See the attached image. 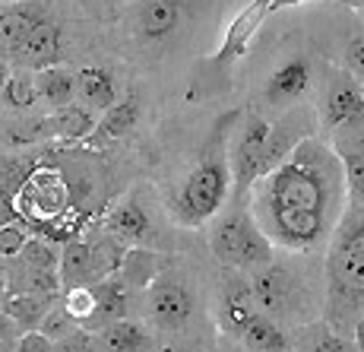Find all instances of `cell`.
<instances>
[{
    "label": "cell",
    "mask_w": 364,
    "mask_h": 352,
    "mask_svg": "<svg viewBox=\"0 0 364 352\" xmlns=\"http://www.w3.org/2000/svg\"><path fill=\"white\" fill-rule=\"evenodd\" d=\"M348 203L342 162L330 140H301L279 165L263 172L247 194V209L272 244L314 251L330 238Z\"/></svg>",
    "instance_id": "cell-1"
},
{
    "label": "cell",
    "mask_w": 364,
    "mask_h": 352,
    "mask_svg": "<svg viewBox=\"0 0 364 352\" xmlns=\"http://www.w3.org/2000/svg\"><path fill=\"white\" fill-rule=\"evenodd\" d=\"M326 242V318L342 333L364 308V203H346Z\"/></svg>",
    "instance_id": "cell-2"
},
{
    "label": "cell",
    "mask_w": 364,
    "mask_h": 352,
    "mask_svg": "<svg viewBox=\"0 0 364 352\" xmlns=\"http://www.w3.org/2000/svg\"><path fill=\"white\" fill-rule=\"evenodd\" d=\"M235 115L222 118L215 124V133L209 143L203 146V156L193 165V172L184 178L171 200V213L184 225H203L219 216L225 207L228 194H232V172H228V128H232Z\"/></svg>",
    "instance_id": "cell-3"
},
{
    "label": "cell",
    "mask_w": 364,
    "mask_h": 352,
    "mask_svg": "<svg viewBox=\"0 0 364 352\" xmlns=\"http://www.w3.org/2000/svg\"><path fill=\"white\" fill-rule=\"evenodd\" d=\"M269 16V0H250L247 6H244L241 13L228 23L225 29V38H222V45L215 48L209 58L200 61V76L193 80L191 86V95L200 89V95H213V93H225L228 86H232V73L235 67L241 64V58L247 54L250 41H254V35L260 32L263 19Z\"/></svg>",
    "instance_id": "cell-4"
},
{
    "label": "cell",
    "mask_w": 364,
    "mask_h": 352,
    "mask_svg": "<svg viewBox=\"0 0 364 352\" xmlns=\"http://www.w3.org/2000/svg\"><path fill=\"white\" fill-rule=\"evenodd\" d=\"M269 133V118L260 108H250L237 118V128L228 133V172H232L235 203H247L254 181L263 175V146Z\"/></svg>",
    "instance_id": "cell-5"
},
{
    "label": "cell",
    "mask_w": 364,
    "mask_h": 352,
    "mask_svg": "<svg viewBox=\"0 0 364 352\" xmlns=\"http://www.w3.org/2000/svg\"><path fill=\"white\" fill-rule=\"evenodd\" d=\"M317 83V70H314V61L307 54H289L285 61H279L272 67V73L266 76L263 86V105L266 108H291V105L304 102L307 93Z\"/></svg>",
    "instance_id": "cell-6"
},
{
    "label": "cell",
    "mask_w": 364,
    "mask_h": 352,
    "mask_svg": "<svg viewBox=\"0 0 364 352\" xmlns=\"http://www.w3.org/2000/svg\"><path fill=\"white\" fill-rule=\"evenodd\" d=\"M320 130V118L314 105H291L285 108L276 121H269V133H266V146H263V172H269L272 165H279L301 140L314 137Z\"/></svg>",
    "instance_id": "cell-7"
},
{
    "label": "cell",
    "mask_w": 364,
    "mask_h": 352,
    "mask_svg": "<svg viewBox=\"0 0 364 352\" xmlns=\"http://www.w3.org/2000/svg\"><path fill=\"white\" fill-rule=\"evenodd\" d=\"M320 118V130L330 133L339 124L358 121L364 118V95H361V80L352 76L346 67L330 70L326 73V86H323V102L317 108Z\"/></svg>",
    "instance_id": "cell-8"
},
{
    "label": "cell",
    "mask_w": 364,
    "mask_h": 352,
    "mask_svg": "<svg viewBox=\"0 0 364 352\" xmlns=\"http://www.w3.org/2000/svg\"><path fill=\"white\" fill-rule=\"evenodd\" d=\"M250 292H254V301L263 314L276 318V314H291V308L298 305V283L291 276L289 266L269 264L250 270Z\"/></svg>",
    "instance_id": "cell-9"
},
{
    "label": "cell",
    "mask_w": 364,
    "mask_h": 352,
    "mask_svg": "<svg viewBox=\"0 0 364 352\" xmlns=\"http://www.w3.org/2000/svg\"><path fill=\"white\" fill-rule=\"evenodd\" d=\"M323 137L330 140L333 152L342 162L348 203H364V118L339 124L330 133H323Z\"/></svg>",
    "instance_id": "cell-10"
},
{
    "label": "cell",
    "mask_w": 364,
    "mask_h": 352,
    "mask_svg": "<svg viewBox=\"0 0 364 352\" xmlns=\"http://www.w3.org/2000/svg\"><path fill=\"white\" fill-rule=\"evenodd\" d=\"M181 26V0H136L130 10V29L143 41H165Z\"/></svg>",
    "instance_id": "cell-11"
},
{
    "label": "cell",
    "mask_w": 364,
    "mask_h": 352,
    "mask_svg": "<svg viewBox=\"0 0 364 352\" xmlns=\"http://www.w3.org/2000/svg\"><path fill=\"white\" fill-rule=\"evenodd\" d=\"M89 289H92V314L82 323V330L95 333L108 323L127 318V283L121 273H108V276L89 283Z\"/></svg>",
    "instance_id": "cell-12"
},
{
    "label": "cell",
    "mask_w": 364,
    "mask_h": 352,
    "mask_svg": "<svg viewBox=\"0 0 364 352\" xmlns=\"http://www.w3.org/2000/svg\"><path fill=\"white\" fill-rule=\"evenodd\" d=\"M250 222H254V216H250L247 203H235L232 213L219 216V219L213 222L209 244H213V254L219 257V264L237 270V264H241V244H244V235H247Z\"/></svg>",
    "instance_id": "cell-13"
},
{
    "label": "cell",
    "mask_w": 364,
    "mask_h": 352,
    "mask_svg": "<svg viewBox=\"0 0 364 352\" xmlns=\"http://www.w3.org/2000/svg\"><path fill=\"white\" fill-rule=\"evenodd\" d=\"M149 314L159 327H184L193 314V299L174 279H152L149 286Z\"/></svg>",
    "instance_id": "cell-14"
},
{
    "label": "cell",
    "mask_w": 364,
    "mask_h": 352,
    "mask_svg": "<svg viewBox=\"0 0 364 352\" xmlns=\"http://www.w3.org/2000/svg\"><path fill=\"white\" fill-rule=\"evenodd\" d=\"M257 314H260V308H257V301H254L250 283H244L241 276H228L225 286H222V299H219L222 327H225L228 333L241 336Z\"/></svg>",
    "instance_id": "cell-15"
},
{
    "label": "cell",
    "mask_w": 364,
    "mask_h": 352,
    "mask_svg": "<svg viewBox=\"0 0 364 352\" xmlns=\"http://www.w3.org/2000/svg\"><path fill=\"white\" fill-rule=\"evenodd\" d=\"M16 61L23 64L26 70H41V67H51L58 64L60 58V29L48 19L32 26V32L13 48Z\"/></svg>",
    "instance_id": "cell-16"
},
{
    "label": "cell",
    "mask_w": 364,
    "mask_h": 352,
    "mask_svg": "<svg viewBox=\"0 0 364 352\" xmlns=\"http://www.w3.org/2000/svg\"><path fill=\"white\" fill-rule=\"evenodd\" d=\"M105 225H108V232L117 238V242H121V244H133V248H143V244L156 235L149 213H146L139 203H133V200L117 203V207L108 213V222H105Z\"/></svg>",
    "instance_id": "cell-17"
},
{
    "label": "cell",
    "mask_w": 364,
    "mask_h": 352,
    "mask_svg": "<svg viewBox=\"0 0 364 352\" xmlns=\"http://www.w3.org/2000/svg\"><path fill=\"white\" fill-rule=\"evenodd\" d=\"M95 352H152V336L136 321H114L92 333Z\"/></svg>",
    "instance_id": "cell-18"
},
{
    "label": "cell",
    "mask_w": 364,
    "mask_h": 352,
    "mask_svg": "<svg viewBox=\"0 0 364 352\" xmlns=\"http://www.w3.org/2000/svg\"><path fill=\"white\" fill-rule=\"evenodd\" d=\"M76 102L86 105L89 111H108L117 102V83L111 70L105 67H82L76 73Z\"/></svg>",
    "instance_id": "cell-19"
},
{
    "label": "cell",
    "mask_w": 364,
    "mask_h": 352,
    "mask_svg": "<svg viewBox=\"0 0 364 352\" xmlns=\"http://www.w3.org/2000/svg\"><path fill=\"white\" fill-rule=\"evenodd\" d=\"M54 301H58V295L6 292V295H4V305H0V311H4L13 323H16L19 333H26V330H38L41 318H45V314L54 308Z\"/></svg>",
    "instance_id": "cell-20"
},
{
    "label": "cell",
    "mask_w": 364,
    "mask_h": 352,
    "mask_svg": "<svg viewBox=\"0 0 364 352\" xmlns=\"http://www.w3.org/2000/svg\"><path fill=\"white\" fill-rule=\"evenodd\" d=\"M136 121H139V102H136V95H127L105 111V118L95 121V130L86 140L89 143H114V140L127 137L136 128Z\"/></svg>",
    "instance_id": "cell-21"
},
{
    "label": "cell",
    "mask_w": 364,
    "mask_h": 352,
    "mask_svg": "<svg viewBox=\"0 0 364 352\" xmlns=\"http://www.w3.org/2000/svg\"><path fill=\"white\" fill-rule=\"evenodd\" d=\"M35 89H38V102L48 108H64V105L76 102V73L60 64L35 70Z\"/></svg>",
    "instance_id": "cell-22"
},
{
    "label": "cell",
    "mask_w": 364,
    "mask_h": 352,
    "mask_svg": "<svg viewBox=\"0 0 364 352\" xmlns=\"http://www.w3.org/2000/svg\"><path fill=\"white\" fill-rule=\"evenodd\" d=\"M58 276H60V286H64V289L95 283V279H99V273H95L92 244H86V242H70L67 248L60 251Z\"/></svg>",
    "instance_id": "cell-23"
},
{
    "label": "cell",
    "mask_w": 364,
    "mask_h": 352,
    "mask_svg": "<svg viewBox=\"0 0 364 352\" xmlns=\"http://www.w3.org/2000/svg\"><path fill=\"white\" fill-rule=\"evenodd\" d=\"M95 121H99L95 111H89L86 105H80V102H70L64 108L51 111L45 128H48V133H54V137H60V140H86L89 133L95 130Z\"/></svg>",
    "instance_id": "cell-24"
},
{
    "label": "cell",
    "mask_w": 364,
    "mask_h": 352,
    "mask_svg": "<svg viewBox=\"0 0 364 352\" xmlns=\"http://www.w3.org/2000/svg\"><path fill=\"white\" fill-rule=\"evenodd\" d=\"M41 13L35 10L32 4H13V6H4L0 10V45L4 48H16L26 35L32 32L35 23H41Z\"/></svg>",
    "instance_id": "cell-25"
},
{
    "label": "cell",
    "mask_w": 364,
    "mask_h": 352,
    "mask_svg": "<svg viewBox=\"0 0 364 352\" xmlns=\"http://www.w3.org/2000/svg\"><path fill=\"white\" fill-rule=\"evenodd\" d=\"M241 340L247 343L254 352H285L289 349V340H285L282 327L263 311L247 323V330L241 333Z\"/></svg>",
    "instance_id": "cell-26"
},
{
    "label": "cell",
    "mask_w": 364,
    "mask_h": 352,
    "mask_svg": "<svg viewBox=\"0 0 364 352\" xmlns=\"http://www.w3.org/2000/svg\"><path fill=\"white\" fill-rule=\"evenodd\" d=\"M156 266H159V254H152V251H146V248H133L124 254L117 273L124 276L127 286H146L156 279Z\"/></svg>",
    "instance_id": "cell-27"
},
{
    "label": "cell",
    "mask_w": 364,
    "mask_h": 352,
    "mask_svg": "<svg viewBox=\"0 0 364 352\" xmlns=\"http://www.w3.org/2000/svg\"><path fill=\"white\" fill-rule=\"evenodd\" d=\"M6 98V105L10 108H32L35 102H38V89H35V73L32 70H10V76H6V86L4 93H0Z\"/></svg>",
    "instance_id": "cell-28"
},
{
    "label": "cell",
    "mask_w": 364,
    "mask_h": 352,
    "mask_svg": "<svg viewBox=\"0 0 364 352\" xmlns=\"http://www.w3.org/2000/svg\"><path fill=\"white\" fill-rule=\"evenodd\" d=\"M13 260H16L19 266H26V270H58L60 254L48 242H41V238H32L29 235V242L23 244V251H19Z\"/></svg>",
    "instance_id": "cell-29"
},
{
    "label": "cell",
    "mask_w": 364,
    "mask_h": 352,
    "mask_svg": "<svg viewBox=\"0 0 364 352\" xmlns=\"http://www.w3.org/2000/svg\"><path fill=\"white\" fill-rule=\"evenodd\" d=\"M301 352H358V349H355V343H348L346 336L330 330V323H317Z\"/></svg>",
    "instance_id": "cell-30"
},
{
    "label": "cell",
    "mask_w": 364,
    "mask_h": 352,
    "mask_svg": "<svg viewBox=\"0 0 364 352\" xmlns=\"http://www.w3.org/2000/svg\"><path fill=\"white\" fill-rule=\"evenodd\" d=\"M73 330H76V321L64 311V305H54L38 323V333H45L51 343L60 340V336H67V333H73Z\"/></svg>",
    "instance_id": "cell-31"
},
{
    "label": "cell",
    "mask_w": 364,
    "mask_h": 352,
    "mask_svg": "<svg viewBox=\"0 0 364 352\" xmlns=\"http://www.w3.org/2000/svg\"><path fill=\"white\" fill-rule=\"evenodd\" d=\"M29 242V232H26L23 222H10L0 229V264H6V260H13L23 251V244Z\"/></svg>",
    "instance_id": "cell-32"
},
{
    "label": "cell",
    "mask_w": 364,
    "mask_h": 352,
    "mask_svg": "<svg viewBox=\"0 0 364 352\" xmlns=\"http://www.w3.org/2000/svg\"><path fill=\"white\" fill-rule=\"evenodd\" d=\"M51 352H95V343H92V333L82 327H76L73 333L60 336V340L51 343Z\"/></svg>",
    "instance_id": "cell-33"
},
{
    "label": "cell",
    "mask_w": 364,
    "mask_h": 352,
    "mask_svg": "<svg viewBox=\"0 0 364 352\" xmlns=\"http://www.w3.org/2000/svg\"><path fill=\"white\" fill-rule=\"evenodd\" d=\"M346 70L352 76H358V80H364V32H355L352 38L346 41Z\"/></svg>",
    "instance_id": "cell-34"
},
{
    "label": "cell",
    "mask_w": 364,
    "mask_h": 352,
    "mask_svg": "<svg viewBox=\"0 0 364 352\" xmlns=\"http://www.w3.org/2000/svg\"><path fill=\"white\" fill-rule=\"evenodd\" d=\"M13 352H51V340L45 333H38V330H26V333H19Z\"/></svg>",
    "instance_id": "cell-35"
},
{
    "label": "cell",
    "mask_w": 364,
    "mask_h": 352,
    "mask_svg": "<svg viewBox=\"0 0 364 352\" xmlns=\"http://www.w3.org/2000/svg\"><path fill=\"white\" fill-rule=\"evenodd\" d=\"M16 340H19V327L0 311V352H13L16 349Z\"/></svg>",
    "instance_id": "cell-36"
},
{
    "label": "cell",
    "mask_w": 364,
    "mask_h": 352,
    "mask_svg": "<svg viewBox=\"0 0 364 352\" xmlns=\"http://www.w3.org/2000/svg\"><path fill=\"white\" fill-rule=\"evenodd\" d=\"M301 4H314V0H269V13L289 10V6H301ZM320 4H348V0H320Z\"/></svg>",
    "instance_id": "cell-37"
},
{
    "label": "cell",
    "mask_w": 364,
    "mask_h": 352,
    "mask_svg": "<svg viewBox=\"0 0 364 352\" xmlns=\"http://www.w3.org/2000/svg\"><path fill=\"white\" fill-rule=\"evenodd\" d=\"M16 219H19V213H16V207L10 203V197H0V229L10 225V222H16Z\"/></svg>",
    "instance_id": "cell-38"
},
{
    "label": "cell",
    "mask_w": 364,
    "mask_h": 352,
    "mask_svg": "<svg viewBox=\"0 0 364 352\" xmlns=\"http://www.w3.org/2000/svg\"><path fill=\"white\" fill-rule=\"evenodd\" d=\"M352 336H355V349L364 352V308L358 311V318L352 323Z\"/></svg>",
    "instance_id": "cell-39"
},
{
    "label": "cell",
    "mask_w": 364,
    "mask_h": 352,
    "mask_svg": "<svg viewBox=\"0 0 364 352\" xmlns=\"http://www.w3.org/2000/svg\"><path fill=\"white\" fill-rule=\"evenodd\" d=\"M6 76H10V67H6V61H0V93L6 86Z\"/></svg>",
    "instance_id": "cell-40"
},
{
    "label": "cell",
    "mask_w": 364,
    "mask_h": 352,
    "mask_svg": "<svg viewBox=\"0 0 364 352\" xmlns=\"http://www.w3.org/2000/svg\"><path fill=\"white\" fill-rule=\"evenodd\" d=\"M4 295H6V276H4V266H0V305H4Z\"/></svg>",
    "instance_id": "cell-41"
},
{
    "label": "cell",
    "mask_w": 364,
    "mask_h": 352,
    "mask_svg": "<svg viewBox=\"0 0 364 352\" xmlns=\"http://www.w3.org/2000/svg\"><path fill=\"white\" fill-rule=\"evenodd\" d=\"M361 95H364V80H361Z\"/></svg>",
    "instance_id": "cell-42"
},
{
    "label": "cell",
    "mask_w": 364,
    "mask_h": 352,
    "mask_svg": "<svg viewBox=\"0 0 364 352\" xmlns=\"http://www.w3.org/2000/svg\"><path fill=\"white\" fill-rule=\"evenodd\" d=\"M361 10H364V0H361Z\"/></svg>",
    "instance_id": "cell-43"
}]
</instances>
